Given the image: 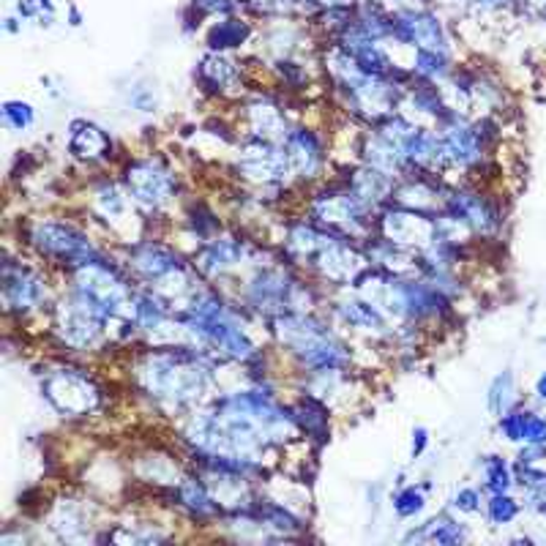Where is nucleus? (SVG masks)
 <instances>
[{"instance_id": "nucleus-5", "label": "nucleus", "mask_w": 546, "mask_h": 546, "mask_svg": "<svg viewBox=\"0 0 546 546\" xmlns=\"http://www.w3.org/2000/svg\"><path fill=\"white\" fill-rule=\"evenodd\" d=\"M309 219L339 232L347 235L358 243H364L366 238L375 235V219L377 211H372L345 180L336 186H325L320 191L312 194L309 200Z\"/></svg>"}, {"instance_id": "nucleus-15", "label": "nucleus", "mask_w": 546, "mask_h": 546, "mask_svg": "<svg viewBox=\"0 0 546 546\" xmlns=\"http://www.w3.org/2000/svg\"><path fill=\"white\" fill-rule=\"evenodd\" d=\"M487 123H468L465 118L454 115L451 120H446L440 126V142H443V156H446V167H457V170H473L484 161V150H487Z\"/></svg>"}, {"instance_id": "nucleus-17", "label": "nucleus", "mask_w": 546, "mask_h": 546, "mask_svg": "<svg viewBox=\"0 0 546 546\" xmlns=\"http://www.w3.org/2000/svg\"><path fill=\"white\" fill-rule=\"evenodd\" d=\"M331 314L336 317L339 325L375 336V339H394V323L366 298H361L358 293L342 295L331 304Z\"/></svg>"}, {"instance_id": "nucleus-24", "label": "nucleus", "mask_w": 546, "mask_h": 546, "mask_svg": "<svg viewBox=\"0 0 546 546\" xmlns=\"http://www.w3.org/2000/svg\"><path fill=\"white\" fill-rule=\"evenodd\" d=\"M49 528L57 536V541H85L90 539V514L88 506L77 498L57 500L49 517Z\"/></svg>"}, {"instance_id": "nucleus-35", "label": "nucleus", "mask_w": 546, "mask_h": 546, "mask_svg": "<svg viewBox=\"0 0 546 546\" xmlns=\"http://www.w3.org/2000/svg\"><path fill=\"white\" fill-rule=\"evenodd\" d=\"M481 503H484V498H481V489H476V487H462L459 492H454V498H451V509L454 511H459V514H479L481 511Z\"/></svg>"}, {"instance_id": "nucleus-26", "label": "nucleus", "mask_w": 546, "mask_h": 546, "mask_svg": "<svg viewBox=\"0 0 546 546\" xmlns=\"http://www.w3.org/2000/svg\"><path fill=\"white\" fill-rule=\"evenodd\" d=\"M252 22L230 14V16H221L219 22H213L208 27V36H205V44L211 52H232V49H241L249 38H252Z\"/></svg>"}, {"instance_id": "nucleus-18", "label": "nucleus", "mask_w": 546, "mask_h": 546, "mask_svg": "<svg viewBox=\"0 0 546 546\" xmlns=\"http://www.w3.org/2000/svg\"><path fill=\"white\" fill-rule=\"evenodd\" d=\"M134 202L126 191L123 183H115L109 178L98 180L90 191V211L98 221L109 227V232H120V227L131 224L134 216Z\"/></svg>"}, {"instance_id": "nucleus-25", "label": "nucleus", "mask_w": 546, "mask_h": 546, "mask_svg": "<svg viewBox=\"0 0 546 546\" xmlns=\"http://www.w3.org/2000/svg\"><path fill=\"white\" fill-rule=\"evenodd\" d=\"M293 416L298 424V432L306 435L312 443H325L331 435V410L328 402L314 397V394H304L295 405H293Z\"/></svg>"}, {"instance_id": "nucleus-22", "label": "nucleus", "mask_w": 546, "mask_h": 546, "mask_svg": "<svg viewBox=\"0 0 546 546\" xmlns=\"http://www.w3.org/2000/svg\"><path fill=\"white\" fill-rule=\"evenodd\" d=\"M197 79L216 96L243 93V68L227 52H208L197 66Z\"/></svg>"}, {"instance_id": "nucleus-9", "label": "nucleus", "mask_w": 546, "mask_h": 546, "mask_svg": "<svg viewBox=\"0 0 546 546\" xmlns=\"http://www.w3.org/2000/svg\"><path fill=\"white\" fill-rule=\"evenodd\" d=\"M120 183L142 213H161L178 197V175L159 156L131 159L123 167Z\"/></svg>"}, {"instance_id": "nucleus-34", "label": "nucleus", "mask_w": 546, "mask_h": 546, "mask_svg": "<svg viewBox=\"0 0 546 546\" xmlns=\"http://www.w3.org/2000/svg\"><path fill=\"white\" fill-rule=\"evenodd\" d=\"M520 511H522V506L509 492L492 495L489 503H487V517H489L492 525H511L520 517Z\"/></svg>"}, {"instance_id": "nucleus-14", "label": "nucleus", "mask_w": 546, "mask_h": 546, "mask_svg": "<svg viewBox=\"0 0 546 546\" xmlns=\"http://www.w3.org/2000/svg\"><path fill=\"white\" fill-rule=\"evenodd\" d=\"M252 257H254V246L249 241L219 232L216 238L202 241L197 246V252L191 254V263L202 279L219 282V279L235 273L238 268H243L246 263H252Z\"/></svg>"}, {"instance_id": "nucleus-40", "label": "nucleus", "mask_w": 546, "mask_h": 546, "mask_svg": "<svg viewBox=\"0 0 546 546\" xmlns=\"http://www.w3.org/2000/svg\"><path fill=\"white\" fill-rule=\"evenodd\" d=\"M536 399L546 402V372H541V377L536 380Z\"/></svg>"}, {"instance_id": "nucleus-13", "label": "nucleus", "mask_w": 546, "mask_h": 546, "mask_svg": "<svg viewBox=\"0 0 546 546\" xmlns=\"http://www.w3.org/2000/svg\"><path fill=\"white\" fill-rule=\"evenodd\" d=\"M279 145L287 159L290 175L295 180L314 183L323 178V172L328 167V148H325V139L320 137V131H314L312 126H293Z\"/></svg>"}, {"instance_id": "nucleus-30", "label": "nucleus", "mask_w": 546, "mask_h": 546, "mask_svg": "<svg viewBox=\"0 0 546 546\" xmlns=\"http://www.w3.org/2000/svg\"><path fill=\"white\" fill-rule=\"evenodd\" d=\"M481 481H484V484H481L484 492H489V495L511 492V487L517 484V481H514L511 465H509L503 457H498V454H492V457L484 459V465H481Z\"/></svg>"}, {"instance_id": "nucleus-4", "label": "nucleus", "mask_w": 546, "mask_h": 546, "mask_svg": "<svg viewBox=\"0 0 546 546\" xmlns=\"http://www.w3.org/2000/svg\"><path fill=\"white\" fill-rule=\"evenodd\" d=\"M243 306L265 320L282 312H312L317 304L314 287L295 276V265H257L241 290Z\"/></svg>"}, {"instance_id": "nucleus-6", "label": "nucleus", "mask_w": 546, "mask_h": 546, "mask_svg": "<svg viewBox=\"0 0 546 546\" xmlns=\"http://www.w3.org/2000/svg\"><path fill=\"white\" fill-rule=\"evenodd\" d=\"M27 243L38 257L66 271H74L104 254V249H98L82 227L55 216L36 219L27 230Z\"/></svg>"}, {"instance_id": "nucleus-3", "label": "nucleus", "mask_w": 546, "mask_h": 546, "mask_svg": "<svg viewBox=\"0 0 546 546\" xmlns=\"http://www.w3.org/2000/svg\"><path fill=\"white\" fill-rule=\"evenodd\" d=\"M123 265L134 276L137 284L150 287L164 295L175 309L186 306V301L202 287L194 263H186L172 246L161 241H134L126 249Z\"/></svg>"}, {"instance_id": "nucleus-37", "label": "nucleus", "mask_w": 546, "mask_h": 546, "mask_svg": "<svg viewBox=\"0 0 546 546\" xmlns=\"http://www.w3.org/2000/svg\"><path fill=\"white\" fill-rule=\"evenodd\" d=\"M197 16H230L238 3L235 0H191Z\"/></svg>"}, {"instance_id": "nucleus-36", "label": "nucleus", "mask_w": 546, "mask_h": 546, "mask_svg": "<svg viewBox=\"0 0 546 546\" xmlns=\"http://www.w3.org/2000/svg\"><path fill=\"white\" fill-rule=\"evenodd\" d=\"M522 443L546 448V416L525 410V438H522Z\"/></svg>"}, {"instance_id": "nucleus-7", "label": "nucleus", "mask_w": 546, "mask_h": 546, "mask_svg": "<svg viewBox=\"0 0 546 546\" xmlns=\"http://www.w3.org/2000/svg\"><path fill=\"white\" fill-rule=\"evenodd\" d=\"M41 397L63 418H88L104 407V391L88 369L52 366L41 377Z\"/></svg>"}, {"instance_id": "nucleus-11", "label": "nucleus", "mask_w": 546, "mask_h": 546, "mask_svg": "<svg viewBox=\"0 0 546 546\" xmlns=\"http://www.w3.org/2000/svg\"><path fill=\"white\" fill-rule=\"evenodd\" d=\"M3 304H5V312L16 314L19 320L41 312L44 306H52L46 276L27 263L5 260V265H3Z\"/></svg>"}, {"instance_id": "nucleus-33", "label": "nucleus", "mask_w": 546, "mask_h": 546, "mask_svg": "<svg viewBox=\"0 0 546 546\" xmlns=\"http://www.w3.org/2000/svg\"><path fill=\"white\" fill-rule=\"evenodd\" d=\"M0 118H3V126L8 131L19 134V131L33 129V123H36V107L30 101H22V98H8L0 107Z\"/></svg>"}, {"instance_id": "nucleus-8", "label": "nucleus", "mask_w": 546, "mask_h": 546, "mask_svg": "<svg viewBox=\"0 0 546 546\" xmlns=\"http://www.w3.org/2000/svg\"><path fill=\"white\" fill-rule=\"evenodd\" d=\"M107 325L109 320H104L71 290L52 309V334L57 336L60 347L71 353L98 350L107 342Z\"/></svg>"}, {"instance_id": "nucleus-32", "label": "nucleus", "mask_w": 546, "mask_h": 546, "mask_svg": "<svg viewBox=\"0 0 546 546\" xmlns=\"http://www.w3.org/2000/svg\"><path fill=\"white\" fill-rule=\"evenodd\" d=\"M427 489L429 487H421V484H402L397 489V495L391 498V506H394V514L399 520H416L424 514L427 509Z\"/></svg>"}, {"instance_id": "nucleus-20", "label": "nucleus", "mask_w": 546, "mask_h": 546, "mask_svg": "<svg viewBox=\"0 0 546 546\" xmlns=\"http://www.w3.org/2000/svg\"><path fill=\"white\" fill-rule=\"evenodd\" d=\"M170 495L175 498L178 509L183 514H189L194 522H213V520L224 517L221 503L213 498V492L202 476H183V481L178 487H172Z\"/></svg>"}, {"instance_id": "nucleus-27", "label": "nucleus", "mask_w": 546, "mask_h": 546, "mask_svg": "<svg viewBox=\"0 0 546 546\" xmlns=\"http://www.w3.org/2000/svg\"><path fill=\"white\" fill-rule=\"evenodd\" d=\"M470 539V531L459 522V520H451L448 514H440L435 520H429L427 525H421L418 531H410L407 533V541H429V544H462Z\"/></svg>"}, {"instance_id": "nucleus-1", "label": "nucleus", "mask_w": 546, "mask_h": 546, "mask_svg": "<svg viewBox=\"0 0 546 546\" xmlns=\"http://www.w3.org/2000/svg\"><path fill=\"white\" fill-rule=\"evenodd\" d=\"M216 358L194 345L153 347L137 366V383L145 397L170 410L197 407L216 380Z\"/></svg>"}, {"instance_id": "nucleus-21", "label": "nucleus", "mask_w": 546, "mask_h": 546, "mask_svg": "<svg viewBox=\"0 0 546 546\" xmlns=\"http://www.w3.org/2000/svg\"><path fill=\"white\" fill-rule=\"evenodd\" d=\"M243 115H246V123H249L246 134H254V137H263V139H271V142H282L284 134L293 129L284 107L273 96L260 93V96L249 98L246 107H243Z\"/></svg>"}, {"instance_id": "nucleus-2", "label": "nucleus", "mask_w": 546, "mask_h": 546, "mask_svg": "<svg viewBox=\"0 0 546 546\" xmlns=\"http://www.w3.org/2000/svg\"><path fill=\"white\" fill-rule=\"evenodd\" d=\"M268 331L273 342L309 375L347 372L353 364L350 345L314 312H282L268 320Z\"/></svg>"}, {"instance_id": "nucleus-16", "label": "nucleus", "mask_w": 546, "mask_h": 546, "mask_svg": "<svg viewBox=\"0 0 546 546\" xmlns=\"http://www.w3.org/2000/svg\"><path fill=\"white\" fill-rule=\"evenodd\" d=\"M443 211L457 216L476 235H492L503 224L498 205L487 194L473 191V189H446Z\"/></svg>"}, {"instance_id": "nucleus-28", "label": "nucleus", "mask_w": 546, "mask_h": 546, "mask_svg": "<svg viewBox=\"0 0 546 546\" xmlns=\"http://www.w3.org/2000/svg\"><path fill=\"white\" fill-rule=\"evenodd\" d=\"M410 71L416 79L421 82H432L440 85L454 74V63L448 52H435V49H413V60H410Z\"/></svg>"}, {"instance_id": "nucleus-38", "label": "nucleus", "mask_w": 546, "mask_h": 546, "mask_svg": "<svg viewBox=\"0 0 546 546\" xmlns=\"http://www.w3.org/2000/svg\"><path fill=\"white\" fill-rule=\"evenodd\" d=\"M432 438H429V429L427 427H416L413 435H410V459H421L429 448Z\"/></svg>"}, {"instance_id": "nucleus-19", "label": "nucleus", "mask_w": 546, "mask_h": 546, "mask_svg": "<svg viewBox=\"0 0 546 546\" xmlns=\"http://www.w3.org/2000/svg\"><path fill=\"white\" fill-rule=\"evenodd\" d=\"M68 153L82 164H104L115 156V139L93 120H74L68 126Z\"/></svg>"}, {"instance_id": "nucleus-29", "label": "nucleus", "mask_w": 546, "mask_h": 546, "mask_svg": "<svg viewBox=\"0 0 546 546\" xmlns=\"http://www.w3.org/2000/svg\"><path fill=\"white\" fill-rule=\"evenodd\" d=\"M137 476L145 481V484H159V487H178L183 481V470L180 465L167 457V454H148L139 459L137 465Z\"/></svg>"}, {"instance_id": "nucleus-23", "label": "nucleus", "mask_w": 546, "mask_h": 546, "mask_svg": "<svg viewBox=\"0 0 546 546\" xmlns=\"http://www.w3.org/2000/svg\"><path fill=\"white\" fill-rule=\"evenodd\" d=\"M345 183L372 208V211H380L383 205L391 202L394 197V186H397V178L388 175V172H380L369 164H358L350 170V175H345Z\"/></svg>"}, {"instance_id": "nucleus-39", "label": "nucleus", "mask_w": 546, "mask_h": 546, "mask_svg": "<svg viewBox=\"0 0 546 546\" xmlns=\"http://www.w3.org/2000/svg\"><path fill=\"white\" fill-rule=\"evenodd\" d=\"M317 11H325V8H347V5H355L358 0H309Z\"/></svg>"}, {"instance_id": "nucleus-10", "label": "nucleus", "mask_w": 546, "mask_h": 546, "mask_svg": "<svg viewBox=\"0 0 546 546\" xmlns=\"http://www.w3.org/2000/svg\"><path fill=\"white\" fill-rule=\"evenodd\" d=\"M435 216L438 213H427V211H416V208H405L399 202H388L377 211L375 219V235L405 246L416 254H421L427 246H432L438 241L435 232Z\"/></svg>"}, {"instance_id": "nucleus-12", "label": "nucleus", "mask_w": 546, "mask_h": 546, "mask_svg": "<svg viewBox=\"0 0 546 546\" xmlns=\"http://www.w3.org/2000/svg\"><path fill=\"white\" fill-rule=\"evenodd\" d=\"M391 27L394 41L413 49H435L451 55V36L432 8H416V5H399L391 11Z\"/></svg>"}, {"instance_id": "nucleus-31", "label": "nucleus", "mask_w": 546, "mask_h": 546, "mask_svg": "<svg viewBox=\"0 0 546 546\" xmlns=\"http://www.w3.org/2000/svg\"><path fill=\"white\" fill-rule=\"evenodd\" d=\"M487 405H489V410H492L498 418L517 407V383H514V375H511L509 369L500 372V375L489 383Z\"/></svg>"}]
</instances>
